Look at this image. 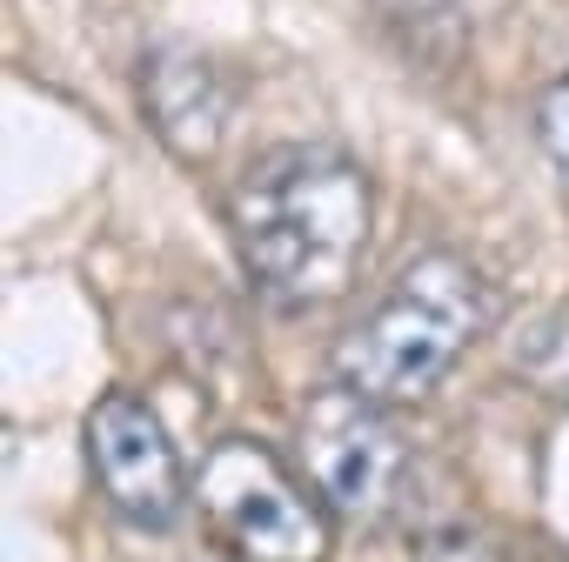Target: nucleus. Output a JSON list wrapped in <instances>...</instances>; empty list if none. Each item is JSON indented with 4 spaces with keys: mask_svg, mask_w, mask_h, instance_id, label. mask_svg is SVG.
Returning <instances> with one entry per match:
<instances>
[{
    "mask_svg": "<svg viewBox=\"0 0 569 562\" xmlns=\"http://www.w3.org/2000/svg\"><path fill=\"white\" fill-rule=\"evenodd\" d=\"M496 329V289L456 248H429L396 268V281L336 342V382L396 409L422 402L462 355Z\"/></svg>",
    "mask_w": 569,
    "mask_h": 562,
    "instance_id": "nucleus-2",
    "label": "nucleus"
},
{
    "mask_svg": "<svg viewBox=\"0 0 569 562\" xmlns=\"http://www.w3.org/2000/svg\"><path fill=\"white\" fill-rule=\"evenodd\" d=\"M88 462H94V482L108 495V509L134 529H174L188 515V469L161 429V415L114 389L88 409Z\"/></svg>",
    "mask_w": 569,
    "mask_h": 562,
    "instance_id": "nucleus-5",
    "label": "nucleus"
},
{
    "mask_svg": "<svg viewBox=\"0 0 569 562\" xmlns=\"http://www.w3.org/2000/svg\"><path fill=\"white\" fill-rule=\"evenodd\" d=\"M409 562H502L496 542L476 522H429L409 549Z\"/></svg>",
    "mask_w": 569,
    "mask_h": 562,
    "instance_id": "nucleus-8",
    "label": "nucleus"
},
{
    "mask_svg": "<svg viewBox=\"0 0 569 562\" xmlns=\"http://www.w3.org/2000/svg\"><path fill=\"white\" fill-rule=\"evenodd\" d=\"M194 502L234 562H322L329 555L322 495H309V482L268 442H248V435L214 442L201 455Z\"/></svg>",
    "mask_w": 569,
    "mask_h": 562,
    "instance_id": "nucleus-3",
    "label": "nucleus"
},
{
    "mask_svg": "<svg viewBox=\"0 0 569 562\" xmlns=\"http://www.w3.org/2000/svg\"><path fill=\"white\" fill-rule=\"evenodd\" d=\"M536 134H542V154H549L556 188H562V201H569V74H556V81L542 88V101H536Z\"/></svg>",
    "mask_w": 569,
    "mask_h": 562,
    "instance_id": "nucleus-9",
    "label": "nucleus"
},
{
    "mask_svg": "<svg viewBox=\"0 0 569 562\" xmlns=\"http://www.w3.org/2000/svg\"><path fill=\"white\" fill-rule=\"evenodd\" d=\"M516 375H522V382H536L542 395L569 402V309L542 315V322L516 342Z\"/></svg>",
    "mask_w": 569,
    "mask_h": 562,
    "instance_id": "nucleus-7",
    "label": "nucleus"
},
{
    "mask_svg": "<svg viewBox=\"0 0 569 562\" xmlns=\"http://www.w3.org/2000/svg\"><path fill=\"white\" fill-rule=\"evenodd\" d=\"M141 108H148V128L161 134V148L174 161H214V148L228 141V114H234V94L228 81L214 74V61L188 54V48H154L141 61Z\"/></svg>",
    "mask_w": 569,
    "mask_h": 562,
    "instance_id": "nucleus-6",
    "label": "nucleus"
},
{
    "mask_svg": "<svg viewBox=\"0 0 569 562\" xmlns=\"http://www.w3.org/2000/svg\"><path fill=\"white\" fill-rule=\"evenodd\" d=\"M228 228L254 295L302 315L356 289L376 228V194L349 154L322 141H281L254 154L228 188Z\"/></svg>",
    "mask_w": 569,
    "mask_h": 562,
    "instance_id": "nucleus-1",
    "label": "nucleus"
},
{
    "mask_svg": "<svg viewBox=\"0 0 569 562\" xmlns=\"http://www.w3.org/2000/svg\"><path fill=\"white\" fill-rule=\"evenodd\" d=\"M296 429H302V469H309V489L322 495V509H336L342 522H382L402 509L409 442L382 402L336 382L302 402Z\"/></svg>",
    "mask_w": 569,
    "mask_h": 562,
    "instance_id": "nucleus-4",
    "label": "nucleus"
}]
</instances>
